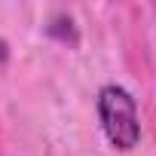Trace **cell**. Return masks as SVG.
Returning a JSON list of instances; mask_svg holds the SVG:
<instances>
[{
    "label": "cell",
    "mask_w": 156,
    "mask_h": 156,
    "mask_svg": "<svg viewBox=\"0 0 156 156\" xmlns=\"http://www.w3.org/2000/svg\"><path fill=\"white\" fill-rule=\"evenodd\" d=\"M49 25H67V28H73V19H70V16H52ZM46 31H49V34H58L64 43H67V40L76 43V34H73V31H64V28H46Z\"/></svg>",
    "instance_id": "cell-2"
},
{
    "label": "cell",
    "mask_w": 156,
    "mask_h": 156,
    "mask_svg": "<svg viewBox=\"0 0 156 156\" xmlns=\"http://www.w3.org/2000/svg\"><path fill=\"white\" fill-rule=\"evenodd\" d=\"M0 61H6V43L0 40Z\"/></svg>",
    "instance_id": "cell-3"
},
{
    "label": "cell",
    "mask_w": 156,
    "mask_h": 156,
    "mask_svg": "<svg viewBox=\"0 0 156 156\" xmlns=\"http://www.w3.org/2000/svg\"><path fill=\"white\" fill-rule=\"evenodd\" d=\"M95 110H98V122H101V132L110 141V147L119 153H132L141 141V116H138L135 95L126 86L107 83L98 89Z\"/></svg>",
    "instance_id": "cell-1"
}]
</instances>
